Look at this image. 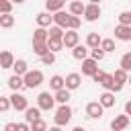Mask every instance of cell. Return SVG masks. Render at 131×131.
Wrapping results in <instances>:
<instances>
[{
	"instance_id": "1",
	"label": "cell",
	"mask_w": 131,
	"mask_h": 131,
	"mask_svg": "<svg viewBox=\"0 0 131 131\" xmlns=\"http://www.w3.org/2000/svg\"><path fill=\"white\" fill-rule=\"evenodd\" d=\"M72 115H74L72 106H68V104H61V106L55 111V117H53V121H55V125H57V127H66V125L72 121Z\"/></svg>"
},
{
	"instance_id": "2",
	"label": "cell",
	"mask_w": 131,
	"mask_h": 131,
	"mask_svg": "<svg viewBox=\"0 0 131 131\" xmlns=\"http://www.w3.org/2000/svg\"><path fill=\"white\" fill-rule=\"evenodd\" d=\"M41 84H43V72L41 70H29V74L25 76V86L33 90Z\"/></svg>"
},
{
	"instance_id": "3",
	"label": "cell",
	"mask_w": 131,
	"mask_h": 131,
	"mask_svg": "<svg viewBox=\"0 0 131 131\" xmlns=\"http://www.w3.org/2000/svg\"><path fill=\"white\" fill-rule=\"evenodd\" d=\"M37 106L41 111H53L55 106V94H49V92H41L37 96Z\"/></svg>"
},
{
	"instance_id": "4",
	"label": "cell",
	"mask_w": 131,
	"mask_h": 131,
	"mask_svg": "<svg viewBox=\"0 0 131 131\" xmlns=\"http://www.w3.org/2000/svg\"><path fill=\"white\" fill-rule=\"evenodd\" d=\"M98 18H100V6H98V2H90V4H86L84 20H88V23H96Z\"/></svg>"
},
{
	"instance_id": "5",
	"label": "cell",
	"mask_w": 131,
	"mask_h": 131,
	"mask_svg": "<svg viewBox=\"0 0 131 131\" xmlns=\"http://www.w3.org/2000/svg\"><path fill=\"white\" fill-rule=\"evenodd\" d=\"M10 102H12V108H14V111H27V108H29V100H27V96H23L20 92H12Z\"/></svg>"
},
{
	"instance_id": "6",
	"label": "cell",
	"mask_w": 131,
	"mask_h": 131,
	"mask_svg": "<svg viewBox=\"0 0 131 131\" xmlns=\"http://www.w3.org/2000/svg\"><path fill=\"white\" fill-rule=\"evenodd\" d=\"M86 115H88L90 119H100V117L104 115V106H102L98 100L88 102V104H86Z\"/></svg>"
},
{
	"instance_id": "7",
	"label": "cell",
	"mask_w": 131,
	"mask_h": 131,
	"mask_svg": "<svg viewBox=\"0 0 131 131\" xmlns=\"http://www.w3.org/2000/svg\"><path fill=\"white\" fill-rule=\"evenodd\" d=\"M96 72H98V61H94L92 57H88V59L82 61V76H90V78H94Z\"/></svg>"
},
{
	"instance_id": "8",
	"label": "cell",
	"mask_w": 131,
	"mask_h": 131,
	"mask_svg": "<svg viewBox=\"0 0 131 131\" xmlns=\"http://www.w3.org/2000/svg\"><path fill=\"white\" fill-rule=\"evenodd\" d=\"M80 45V35L78 31H66V37H63V47L66 49H74Z\"/></svg>"
},
{
	"instance_id": "9",
	"label": "cell",
	"mask_w": 131,
	"mask_h": 131,
	"mask_svg": "<svg viewBox=\"0 0 131 131\" xmlns=\"http://www.w3.org/2000/svg\"><path fill=\"white\" fill-rule=\"evenodd\" d=\"M53 23H55V27H59V29H63V31H68L70 29V12H55L53 14Z\"/></svg>"
},
{
	"instance_id": "10",
	"label": "cell",
	"mask_w": 131,
	"mask_h": 131,
	"mask_svg": "<svg viewBox=\"0 0 131 131\" xmlns=\"http://www.w3.org/2000/svg\"><path fill=\"white\" fill-rule=\"evenodd\" d=\"M80 84H82V76L80 74H76V72H72V74H68L66 76V88L72 92V90H76V88H80Z\"/></svg>"
},
{
	"instance_id": "11",
	"label": "cell",
	"mask_w": 131,
	"mask_h": 131,
	"mask_svg": "<svg viewBox=\"0 0 131 131\" xmlns=\"http://www.w3.org/2000/svg\"><path fill=\"white\" fill-rule=\"evenodd\" d=\"M68 12H70L72 16H82V14L86 12V4L80 2V0H74V2L68 4Z\"/></svg>"
},
{
	"instance_id": "12",
	"label": "cell",
	"mask_w": 131,
	"mask_h": 131,
	"mask_svg": "<svg viewBox=\"0 0 131 131\" xmlns=\"http://www.w3.org/2000/svg\"><path fill=\"white\" fill-rule=\"evenodd\" d=\"M100 45H102V37H100L96 31H92V33L86 35V47H88V49H98Z\"/></svg>"
},
{
	"instance_id": "13",
	"label": "cell",
	"mask_w": 131,
	"mask_h": 131,
	"mask_svg": "<svg viewBox=\"0 0 131 131\" xmlns=\"http://www.w3.org/2000/svg\"><path fill=\"white\" fill-rule=\"evenodd\" d=\"M14 63H16L14 55H12L8 49H4V51L0 53V68H2V70H8V68H12Z\"/></svg>"
},
{
	"instance_id": "14",
	"label": "cell",
	"mask_w": 131,
	"mask_h": 131,
	"mask_svg": "<svg viewBox=\"0 0 131 131\" xmlns=\"http://www.w3.org/2000/svg\"><path fill=\"white\" fill-rule=\"evenodd\" d=\"M39 119H41V108H39V106H29V108L25 111V123L33 125V123L39 121Z\"/></svg>"
},
{
	"instance_id": "15",
	"label": "cell",
	"mask_w": 131,
	"mask_h": 131,
	"mask_svg": "<svg viewBox=\"0 0 131 131\" xmlns=\"http://www.w3.org/2000/svg\"><path fill=\"white\" fill-rule=\"evenodd\" d=\"M127 125H129V117L127 115H119V117H115L111 121V129L113 131H123V129H127Z\"/></svg>"
},
{
	"instance_id": "16",
	"label": "cell",
	"mask_w": 131,
	"mask_h": 131,
	"mask_svg": "<svg viewBox=\"0 0 131 131\" xmlns=\"http://www.w3.org/2000/svg\"><path fill=\"white\" fill-rule=\"evenodd\" d=\"M115 39H119V41H131V27L117 25L115 27Z\"/></svg>"
},
{
	"instance_id": "17",
	"label": "cell",
	"mask_w": 131,
	"mask_h": 131,
	"mask_svg": "<svg viewBox=\"0 0 131 131\" xmlns=\"http://www.w3.org/2000/svg\"><path fill=\"white\" fill-rule=\"evenodd\" d=\"M35 20H37V27H41V29H51L53 16H51L49 12H39V14L35 16Z\"/></svg>"
},
{
	"instance_id": "18",
	"label": "cell",
	"mask_w": 131,
	"mask_h": 131,
	"mask_svg": "<svg viewBox=\"0 0 131 131\" xmlns=\"http://www.w3.org/2000/svg\"><path fill=\"white\" fill-rule=\"evenodd\" d=\"M33 43H49V29L37 27L33 31Z\"/></svg>"
},
{
	"instance_id": "19",
	"label": "cell",
	"mask_w": 131,
	"mask_h": 131,
	"mask_svg": "<svg viewBox=\"0 0 131 131\" xmlns=\"http://www.w3.org/2000/svg\"><path fill=\"white\" fill-rule=\"evenodd\" d=\"M8 88H10L12 92H18V90H23V88H27V86H25V78H20V76H16V74H12V76L8 78Z\"/></svg>"
},
{
	"instance_id": "20",
	"label": "cell",
	"mask_w": 131,
	"mask_h": 131,
	"mask_svg": "<svg viewBox=\"0 0 131 131\" xmlns=\"http://www.w3.org/2000/svg\"><path fill=\"white\" fill-rule=\"evenodd\" d=\"M49 88H51L53 92L63 90V88H66V78H63V76H59V74L51 76V78H49Z\"/></svg>"
},
{
	"instance_id": "21",
	"label": "cell",
	"mask_w": 131,
	"mask_h": 131,
	"mask_svg": "<svg viewBox=\"0 0 131 131\" xmlns=\"http://www.w3.org/2000/svg\"><path fill=\"white\" fill-rule=\"evenodd\" d=\"M98 102H100L104 108H111V106H115L117 98H115V94H113V92H102V94L98 96Z\"/></svg>"
},
{
	"instance_id": "22",
	"label": "cell",
	"mask_w": 131,
	"mask_h": 131,
	"mask_svg": "<svg viewBox=\"0 0 131 131\" xmlns=\"http://www.w3.org/2000/svg\"><path fill=\"white\" fill-rule=\"evenodd\" d=\"M63 4H66L63 0H47V2H45V8H47L49 14H51V12L55 14V12H61V10H63Z\"/></svg>"
},
{
	"instance_id": "23",
	"label": "cell",
	"mask_w": 131,
	"mask_h": 131,
	"mask_svg": "<svg viewBox=\"0 0 131 131\" xmlns=\"http://www.w3.org/2000/svg\"><path fill=\"white\" fill-rule=\"evenodd\" d=\"M88 53H90V49H88L86 45H78V47H74V49H72V55H74V59H80V61L88 59Z\"/></svg>"
},
{
	"instance_id": "24",
	"label": "cell",
	"mask_w": 131,
	"mask_h": 131,
	"mask_svg": "<svg viewBox=\"0 0 131 131\" xmlns=\"http://www.w3.org/2000/svg\"><path fill=\"white\" fill-rule=\"evenodd\" d=\"M12 70H14V74H16V76H20V78H25V76L29 74V66H27V61H25V59H16V63L12 66Z\"/></svg>"
},
{
	"instance_id": "25",
	"label": "cell",
	"mask_w": 131,
	"mask_h": 131,
	"mask_svg": "<svg viewBox=\"0 0 131 131\" xmlns=\"http://www.w3.org/2000/svg\"><path fill=\"white\" fill-rule=\"evenodd\" d=\"M72 98V94H70V90L68 88H63V90H59V92H55V102H59V106L61 104H68V100Z\"/></svg>"
},
{
	"instance_id": "26",
	"label": "cell",
	"mask_w": 131,
	"mask_h": 131,
	"mask_svg": "<svg viewBox=\"0 0 131 131\" xmlns=\"http://www.w3.org/2000/svg\"><path fill=\"white\" fill-rule=\"evenodd\" d=\"M119 68L125 70L127 74H131V51L123 53V57H121V61H119Z\"/></svg>"
},
{
	"instance_id": "27",
	"label": "cell",
	"mask_w": 131,
	"mask_h": 131,
	"mask_svg": "<svg viewBox=\"0 0 131 131\" xmlns=\"http://www.w3.org/2000/svg\"><path fill=\"white\" fill-rule=\"evenodd\" d=\"M33 51H35V55L45 57V55L49 53V45H47V43H33Z\"/></svg>"
},
{
	"instance_id": "28",
	"label": "cell",
	"mask_w": 131,
	"mask_h": 131,
	"mask_svg": "<svg viewBox=\"0 0 131 131\" xmlns=\"http://www.w3.org/2000/svg\"><path fill=\"white\" fill-rule=\"evenodd\" d=\"M63 37H66V31L63 29H59V27H51L49 29V39H59V41H63Z\"/></svg>"
},
{
	"instance_id": "29",
	"label": "cell",
	"mask_w": 131,
	"mask_h": 131,
	"mask_svg": "<svg viewBox=\"0 0 131 131\" xmlns=\"http://www.w3.org/2000/svg\"><path fill=\"white\" fill-rule=\"evenodd\" d=\"M14 25V16L12 14H0V27L2 29H10Z\"/></svg>"
},
{
	"instance_id": "30",
	"label": "cell",
	"mask_w": 131,
	"mask_h": 131,
	"mask_svg": "<svg viewBox=\"0 0 131 131\" xmlns=\"http://www.w3.org/2000/svg\"><path fill=\"white\" fill-rule=\"evenodd\" d=\"M49 51L51 53H57V51H61V49H66L63 47V41H59V39H49Z\"/></svg>"
},
{
	"instance_id": "31",
	"label": "cell",
	"mask_w": 131,
	"mask_h": 131,
	"mask_svg": "<svg viewBox=\"0 0 131 131\" xmlns=\"http://www.w3.org/2000/svg\"><path fill=\"white\" fill-rule=\"evenodd\" d=\"M113 76H115V80H117L119 84H123V86H125V82H129V74H127L125 70H121V68H119V70H115V74H113Z\"/></svg>"
},
{
	"instance_id": "32",
	"label": "cell",
	"mask_w": 131,
	"mask_h": 131,
	"mask_svg": "<svg viewBox=\"0 0 131 131\" xmlns=\"http://www.w3.org/2000/svg\"><path fill=\"white\" fill-rule=\"evenodd\" d=\"M119 25L131 27V10H123V12L119 14Z\"/></svg>"
},
{
	"instance_id": "33",
	"label": "cell",
	"mask_w": 131,
	"mask_h": 131,
	"mask_svg": "<svg viewBox=\"0 0 131 131\" xmlns=\"http://www.w3.org/2000/svg\"><path fill=\"white\" fill-rule=\"evenodd\" d=\"M100 49H102L104 53H111V51H115L117 47H115V41H113V39H102V45H100Z\"/></svg>"
},
{
	"instance_id": "34",
	"label": "cell",
	"mask_w": 131,
	"mask_h": 131,
	"mask_svg": "<svg viewBox=\"0 0 131 131\" xmlns=\"http://www.w3.org/2000/svg\"><path fill=\"white\" fill-rule=\"evenodd\" d=\"M31 131H49V129H47V123L43 119H39V121H35L31 125Z\"/></svg>"
},
{
	"instance_id": "35",
	"label": "cell",
	"mask_w": 131,
	"mask_h": 131,
	"mask_svg": "<svg viewBox=\"0 0 131 131\" xmlns=\"http://www.w3.org/2000/svg\"><path fill=\"white\" fill-rule=\"evenodd\" d=\"M10 106H12V102H10V96H0V111H2V113H6Z\"/></svg>"
},
{
	"instance_id": "36",
	"label": "cell",
	"mask_w": 131,
	"mask_h": 131,
	"mask_svg": "<svg viewBox=\"0 0 131 131\" xmlns=\"http://www.w3.org/2000/svg\"><path fill=\"white\" fill-rule=\"evenodd\" d=\"M90 57L94 59V61H100V59H104V51L98 47V49H90Z\"/></svg>"
},
{
	"instance_id": "37",
	"label": "cell",
	"mask_w": 131,
	"mask_h": 131,
	"mask_svg": "<svg viewBox=\"0 0 131 131\" xmlns=\"http://www.w3.org/2000/svg\"><path fill=\"white\" fill-rule=\"evenodd\" d=\"M41 63H43V66H53V63H55V53L49 51L45 57H41Z\"/></svg>"
},
{
	"instance_id": "38",
	"label": "cell",
	"mask_w": 131,
	"mask_h": 131,
	"mask_svg": "<svg viewBox=\"0 0 131 131\" xmlns=\"http://www.w3.org/2000/svg\"><path fill=\"white\" fill-rule=\"evenodd\" d=\"M12 10V2H0V12L2 14H10Z\"/></svg>"
},
{
	"instance_id": "39",
	"label": "cell",
	"mask_w": 131,
	"mask_h": 131,
	"mask_svg": "<svg viewBox=\"0 0 131 131\" xmlns=\"http://www.w3.org/2000/svg\"><path fill=\"white\" fill-rule=\"evenodd\" d=\"M104 78H106V72L98 70V72H96V76H94L92 80H94V82H98V84H102V80H104Z\"/></svg>"
},
{
	"instance_id": "40",
	"label": "cell",
	"mask_w": 131,
	"mask_h": 131,
	"mask_svg": "<svg viewBox=\"0 0 131 131\" xmlns=\"http://www.w3.org/2000/svg\"><path fill=\"white\" fill-rule=\"evenodd\" d=\"M4 131H18V123H6Z\"/></svg>"
},
{
	"instance_id": "41",
	"label": "cell",
	"mask_w": 131,
	"mask_h": 131,
	"mask_svg": "<svg viewBox=\"0 0 131 131\" xmlns=\"http://www.w3.org/2000/svg\"><path fill=\"white\" fill-rule=\"evenodd\" d=\"M18 131H31V125L29 123H18Z\"/></svg>"
},
{
	"instance_id": "42",
	"label": "cell",
	"mask_w": 131,
	"mask_h": 131,
	"mask_svg": "<svg viewBox=\"0 0 131 131\" xmlns=\"http://www.w3.org/2000/svg\"><path fill=\"white\" fill-rule=\"evenodd\" d=\"M125 115H127V117L131 115V100H127V102H125Z\"/></svg>"
},
{
	"instance_id": "43",
	"label": "cell",
	"mask_w": 131,
	"mask_h": 131,
	"mask_svg": "<svg viewBox=\"0 0 131 131\" xmlns=\"http://www.w3.org/2000/svg\"><path fill=\"white\" fill-rule=\"evenodd\" d=\"M49 131H61V127H57V125H53V127H49Z\"/></svg>"
},
{
	"instance_id": "44",
	"label": "cell",
	"mask_w": 131,
	"mask_h": 131,
	"mask_svg": "<svg viewBox=\"0 0 131 131\" xmlns=\"http://www.w3.org/2000/svg\"><path fill=\"white\" fill-rule=\"evenodd\" d=\"M72 131H86V129H84V127H82V125H78V127H74V129H72Z\"/></svg>"
},
{
	"instance_id": "45",
	"label": "cell",
	"mask_w": 131,
	"mask_h": 131,
	"mask_svg": "<svg viewBox=\"0 0 131 131\" xmlns=\"http://www.w3.org/2000/svg\"><path fill=\"white\" fill-rule=\"evenodd\" d=\"M127 84H131V74H129V82H127Z\"/></svg>"
}]
</instances>
